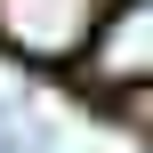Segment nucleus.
<instances>
[{
	"mask_svg": "<svg viewBox=\"0 0 153 153\" xmlns=\"http://www.w3.org/2000/svg\"><path fill=\"white\" fill-rule=\"evenodd\" d=\"M81 81L105 89V97H129V89H145V81H153V8H145V0H121L105 24H89Z\"/></svg>",
	"mask_w": 153,
	"mask_h": 153,
	"instance_id": "1",
	"label": "nucleus"
},
{
	"mask_svg": "<svg viewBox=\"0 0 153 153\" xmlns=\"http://www.w3.org/2000/svg\"><path fill=\"white\" fill-rule=\"evenodd\" d=\"M97 0H0V40L24 56H73L89 40Z\"/></svg>",
	"mask_w": 153,
	"mask_h": 153,
	"instance_id": "2",
	"label": "nucleus"
},
{
	"mask_svg": "<svg viewBox=\"0 0 153 153\" xmlns=\"http://www.w3.org/2000/svg\"><path fill=\"white\" fill-rule=\"evenodd\" d=\"M0 121H8V105H0Z\"/></svg>",
	"mask_w": 153,
	"mask_h": 153,
	"instance_id": "4",
	"label": "nucleus"
},
{
	"mask_svg": "<svg viewBox=\"0 0 153 153\" xmlns=\"http://www.w3.org/2000/svg\"><path fill=\"white\" fill-rule=\"evenodd\" d=\"M0 153H56V121L8 105V121H0Z\"/></svg>",
	"mask_w": 153,
	"mask_h": 153,
	"instance_id": "3",
	"label": "nucleus"
}]
</instances>
